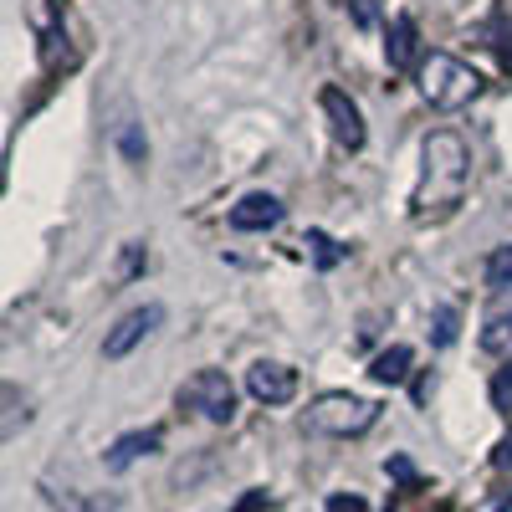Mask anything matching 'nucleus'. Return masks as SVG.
Segmentation results:
<instances>
[{
	"label": "nucleus",
	"instance_id": "0eeeda50",
	"mask_svg": "<svg viewBox=\"0 0 512 512\" xmlns=\"http://www.w3.org/2000/svg\"><path fill=\"white\" fill-rule=\"evenodd\" d=\"M323 113H328V128H333V139L344 144V149H364V113H359V103L344 93V88H323Z\"/></svg>",
	"mask_w": 512,
	"mask_h": 512
},
{
	"label": "nucleus",
	"instance_id": "4be33fe9",
	"mask_svg": "<svg viewBox=\"0 0 512 512\" xmlns=\"http://www.w3.org/2000/svg\"><path fill=\"white\" fill-rule=\"evenodd\" d=\"M492 466H502V472H512V436H502V441H497V456H492Z\"/></svg>",
	"mask_w": 512,
	"mask_h": 512
},
{
	"label": "nucleus",
	"instance_id": "6ab92c4d",
	"mask_svg": "<svg viewBox=\"0 0 512 512\" xmlns=\"http://www.w3.org/2000/svg\"><path fill=\"white\" fill-rule=\"evenodd\" d=\"M139 267H144V241H128L123 246V277H134Z\"/></svg>",
	"mask_w": 512,
	"mask_h": 512
},
{
	"label": "nucleus",
	"instance_id": "4468645a",
	"mask_svg": "<svg viewBox=\"0 0 512 512\" xmlns=\"http://www.w3.org/2000/svg\"><path fill=\"white\" fill-rule=\"evenodd\" d=\"M113 139H118V149H123V159L128 164H144V134H139V123L134 118H123V123H113Z\"/></svg>",
	"mask_w": 512,
	"mask_h": 512
},
{
	"label": "nucleus",
	"instance_id": "7ed1b4c3",
	"mask_svg": "<svg viewBox=\"0 0 512 512\" xmlns=\"http://www.w3.org/2000/svg\"><path fill=\"white\" fill-rule=\"evenodd\" d=\"M374 420H379V405L359 400V395H344V390L318 395L308 405V431H318V436H364Z\"/></svg>",
	"mask_w": 512,
	"mask_h": 512
},
{
	"label": "nucleus",
	"instance_id": "2eb2a0df",
	"mask_svg": "<svg viewBox=\"0 0 512 512\" xmlns=\"http://www.w3.org/2000/svg\"><path fill=\"white\" fill-rule=\"evenodd\" d=\"M308 251H313L318 272H328V267H338V262H344V246H338L333 236H323V231H308Z\"/></svg>",
	"mask_w": 512,
	"mask_h": 512
},
{
	"label": "nucleus",
	"instance_id": "1a4fd4ad",
	"mask_svg": "<svg viewBox=\"0 0 512 512\" xmlns=\"http://www.w3.org/2000/svg\"><path fill=\"white\" fill-rule=\"evenodd\" d=\"M164 446V431L159 425H149V431H128V436H118L108 451H103V466L108 472H128V466H134L139 456H154Z\"/></svg>",
	"mask_w": 512,
	"mask_h": 512
},
{
	"label": "nucleus",
	"instance_id": "f3484780",
	"mask_svg": "<svg viewBox=\"0 0 512 512\" xmlns=\"http://www.w3.org/2000/svg\"><path fill=\"white\" fill-rule=\"evenodd\" d=\"M456 323H461V318H456V308H436V344H441V349L456 338Z\"/></svg>",
	"mask_w": 512,
	"mask_h": 512
},
{
	"label": "nucleus",
	"instance_id": "39448f33",
	"mask_svg": "<svg viewBox=\"0 0 512 512\" xmlns=\"http://www.w3.org/2000/svg\"><path fill=\"white\" fill-rule=\"evenodd\" d=\"M164 323V308L159 303H144V308H134V313H123L108 333H103V359H123V354H134L144 338L154 333Z\"/></svg>",
	"mask_w": 512,
	"mask_h": 512
},
{
	"label": "nucleus",
	"instance_id": "f8f14e48",
	"mask_svg": "<svg viewBox=\"0 0 512 512\" xmlns=\"http://www.w3.org/2000/svg\"><path fill=\"white\" fill-rule=\"evenodd\" d=\"M410 364H415V354H410L405 344H395V349H384V354H379V359L369 364V374H374L379 384H405Z\"/></svg>",
	"mask_w": 512,
	"mask_h": 512
},
{
	"label": "nucleus",
	"instance_id": "b1692460",
	"mask_svg": "<svg viewBox=\"0 0 512 512\" xmlns=\"http://www.w3.org/2000/svg\"><path fill=\"white\" fill-rule=\"evenodd\" d=\"M354 21L359 26H374V6H369V0H354Z\"/></svg>",
	"mask_w": 512,
	"mask_h": 512
},
{
	"label": "nucleus",
	"instance_id": "aec40b11",
	"mask_svg": "<svg viewBox=\"0 0 512 512\" xmlns=\"http://www.w3.org/2000/svg\"><path fill=\"white\" fill-rule=\"evenodd\" d=\"M262 507H272V497H267V492H246L231 512H262Z\"/></svg>",
	"mask_w": 512,
	"mask_h": 512
},
{
	"label": "nucleus",
	"instance_id": "ddd939ff",
	"mask_svg": "<svg viewBox=\"0 0 512 512\" xmlns=\"http://www.w3.org/2000/svg\"><path fill=\"white\" fill-rule=\"evenodd\" d=\"M487 287L502 297V292H512V241H502L492 256H487Z\"/></svg>",
	"mask_w": 512,
	"mask_h": 512
},
{
	"label": "nucleus",
	"instance_id": "f03ea898",
	"mask_svg": "<svg viewBox=\"0 0 512 512\" xmlns=\"http://www.w3.org/2000/svg\"><path fill=\"white\" fill-rule=\"evenodd\" d=\"M420 93H425V103H431V108L456 113V108H466V103L482 93V72L466 67L451 52H431V57L420 62Z\"/></svg>",
	"mask_w": 512,
	"mask_h": 512
},
{
	"label": "nucleus",
	"instance_id": "dca6fc26",
	"mask_svg": "<svg viewBox=\"0 0 512 512\" xmlns=\"http://www.w3.org/2000/svg\"><path fill=\"white\" fill-rule=\"evenodd\" d=\"M492 405H497L502 415H512V364L497 369V379H492Z\"/></svg>",
	"mask_w": 512,
	"mask_h": 512
},
{
	"label": "nucleus",
	"instance_id": "6e6552de",
	"mask_svg": "<svg viewBox=\"0 0 512 512\" xmlns=\"http://www.w3.org/2000/svg\"><path fill=\"white\" fill-rule=\"evenodd\" d=\"M282 200L277 195H267V190H251V195H241L236 205H231V231H272V226H282Z\"/></svg>",
	"mask_w": 512,
	"mask_h": 512
},
{
	"label": "nucleus",
	"instance_id": "f257e3e1",
	"mask_svg": "<svg viewBox=\"0 0 512 512\" xmlns=\"http://www.w3.org/2000/svg\"><path fill=\"white\" fill-rule=\"evenodd\" d=\"M466 180H472V149L456 134H431L420 144V185L410 195V221H446L466 200Z\"/></svg>",
	"mask_w": 512,
	"mask_h": 512
},
{
	"label": "nucleus",
	"instance_id": "5701e85b",
	"mask_svg": "<svg viewBox=\"0 0 512 512\" xmlns=\"http://www.w3.org/2000/svg\"><path fill=\"white\" fill-rule=\"evenodd\" d=\"M390 472H395L400 482H415V466H410L405 456H395V461H390Z\"/></svg>",
	"mask_w": 512,
	"mask_h": 512
},
{
	"label": "nucleus",
	"instance_id": "a211bd4d",
	"mask_svg": "<svg viewBox=\"0 0 512 512\" xmlns=\"http://www.w3.org/2000/svg\"><path fill=\"white\" fill-rule=\"evenodd\" d=\"M328 512H369V502L354 492H338V497H328Z\"/></svg>",
	"mask_w": 512,
	"mask_h": 512
},
{
	"label": "nucleus",
	"instance_id": "9b49d317",
	"mask_svg": "<svg viewBox=\"0 0 512 512\" xmlns=\"http://www.w3.org/2000/svg\"><path fill=\"white\" fill-rule=\"evenodd\" d=\"M482 349H487V354H507V349H512V297H507V292H502V303L487 313Z\"/></svg>",
	"mask_w": 512,
	"mask_h": 512
},
{
	"label": "nucleus",
	"instance_id": "20e7f679",
	"mask_svg": "<svg viewBox=\"0 0 512 512\" xmlns=\"http://www.w3.org/2000/svg\"><path fill=\"white\" fill-rule=\"evenodd\" d=\"M180 405L205 415L210 425H231L236 420V384L221 369H200L180 384Z\"/></svg>",
	"mask_w": 512,
	"mask_h": 512
},
{
	"label": "nucleus",
	"instance_id": "412c9836",
	"mask_svg": "<svg viewBox=\"0 0 512 512\" xmlns=\"http://www.w3.org/2000/svg\"><path fill=\"white\" fill-rule=\"evenodd\" d=\"M6 410H11L6 415V441H11L16 436V390H11V384H6ZM21 420H26V405H21Z\"/></svg>",
	"mask_w": 512,
	"mask_h": 512
},
{
	"label": "nucleus",
	"instance_id": "9d476101",
	"mask_svg": "<svg viewBox=\"0 0 512 512\" xmlns=\"http://www.w3.org/2000/svg\"><path fill=\"white\" fill-rule=\"evenodd\" d=\"M415 52H420L415 16H395V21H390V41H384V57H390L395 72H410V67H415Z\"/></svg>",
	"mask_w": 512,
	"mask_h": 512
},
{
	"label": "nucleus",
	"instance_id": "423d86ee",
	"mask_svg": "<svg viewBox=\"0 0 512 512\" xmlns=\"http://www.w3.org/2000/svg\"><path fill=\"white\" fill-rule=\"evenodd\" d=\"M246 390H251V400H262V405H287L297 395V369H287L277 359H256L246 369Z\"/></svg>",
	"mask_w": 512,
	"mask_h": 512
}]
</instances>
